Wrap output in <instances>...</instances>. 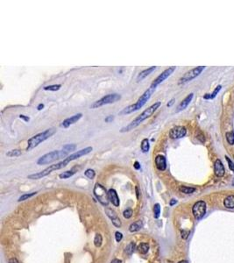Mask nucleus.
<instances>
[{"label":"nucleus","instance_id":"nucleus-33","mask_svg":"<svg viewBox=\"0 0 234 263\" xmlns=\"http://www.w3.org/2000/svg\"><path fill=\"white\" fill-rule=\"evenodd\" d=\"M134 248H135V244L134 243H131L128 245L126 248V252L128 254H132L134 251Z\"/></svg>","mask_w":234,"mask_h":263},{"label":"nucleus","instance_id":"nucleus-15","mask_svg":"<svg viewBox=\"0 0 234 263\" xmlns=\"http://www.w3.org/2000/svg\"><path fill=\"white\" fill-rule=\"evenodd\" d=\"M193 97H194V94H193V93H190V94H189V95H188V96H187V97H186V98L180 103V104H179V105H178V107H177L176 112H181V111H183L184 109H186L187 106L190 104V103L191 102V100H192Z\"/></svg>","mask_w":234,"mask_h":263},{"label":"nucleus","instance_id":"nucleus-37","mask_svg":"<svg viewBox=\"0 0 234 263\" xmlns=\"http://www.w3.org/2000/svg\"><path fill=\"white\" fill-rule=\"evenodd\" d=\"M225 158H226V161H227V162H228V166H229L230 169H231V170H232V171H233V172H234V164H233V162H232V161H231V160H230L229 157H225Z\"/></svg>","mask_w":234,"mask_h":263},{"label":"nucleus","instance_id":"nucleus-2","mask_svg":"<svg viewBox=\"0 0 234 263\" xmlns=\"http://www.w3.org/2000/svg\"><path fill=\"white\" fill-rule=\"evenodd\" d=\"M161 105V102H156L154 103V104H152L151 106H149L147 109H146L144 112H142L140 115H139L138 117L135 118L129 125L122 127V128L120 129V132H130L132 131V130H133V129L136 128L137 127H139L144 120H146V118L151 117L152 115L156 112V110L160 107Z\"/></svg>","mask_w":234,"mask_h":263},{"label":"nucleus","instance_id":"nucleus-26","mask_svg":"<svg viewBox=\"0 0 234 263\" xmlns=\"http://www.w3.org/2000/svg\"><path fill=\"white\" fill-rule=\"evenodd\" d=\"M21 154L22 153L19 149H13V150H11V151L8 152L6 154V155L8 157H18V156L21 155Z\"/></svg>","mask_w":234,"mask_h":263},{"label":"nucleus","instance_id":"nucleus-36","mask_svg":"<svg viewBox=\"0 0 234 263\" xmlns=\"http://www.w3.org/2000/svg\"><path fill=\"white\" fill-rule=\"evenodd\" d=\"M115 238H116V241L117 242H120L123 239V234L121 233H119V232H117L115 233Z\"/></svg>","mask_w":234,"mask_h":263},{"label":"nucleus","instance_id":"nucleus-32","mask_svg":"<svg viewBox=\"0 0 234 263\" xmlns=\"http://www.w3.org/2000/svg\"><path fill=\"white\" fill-rule=\"evenodd\" d=\"M36 193H37V192H32V193H29V194H24V195H22L20 198H19V201L21 202V201H25V200L28 199L30 197L34 196V195H36Z\"/></svg>","mask_w":234,"mask_h":263},{"label":"nucleus","instance_id":"nucleus-25","mask_svg":"<svg viewBox=\"0 0 234 263\" xmlns=\"http://www.w3.org/2000/svg\"><path fill=\"white\" fill-rule=\"evenodd\" d=\"M195 190V188H191V187H187V186H181L180 191L185 194H191Z\"/></svg>","mask_w":234,"mask_h":263},{"label":"nucleus","instance_id":"nucleus-47","mask_svg":"<svg viewBox=\"0 0 234 263\" xmlns=\"http://www.w3.org/2000/svg\"><path fill=\"white\" fill-rule=\"evenodd\" d=\"M204 99H210V94H206L204 97Z\"/></svg>","mask_w":234,"mask_h":263},{"label":"nucleus","instance_id":"nucleus-5","mask_svg":"<svg viewBox=\"0 0 234 263\" xmlns=\"http://www.w3.org/2000/svg\"><path fill=\"white\" fill-rule=\"evenodd\" d=\"M68 154L69 153L65 151L64 149L50 152V153H48V154L41 156L40 158H39V160L37 161V164L38 165H46V164L52 163V162H54L56 160L62 159V158H64V157H68Z\"/></svg>","mask_w":234,"mask_h":263},{"label":"nucleus","instance_id":"nucleus-24","mask_svg":"<svg viewBox=\"0 0 234 263\" xmlns=\"http://www.w3.org/2000/svg\"><path fill=\"white\" fill-rule=\"evenodd\" d=\"M62 87L61 84H53V85H48V86H45L43 88L44 90H50V91H56L59 90Z\"/></svg>","mask_w":234,"mask_h":263},{"label":"nucleus","instance_id":"nucleus-35","mask_svg":"<svg viewBox=\"0 0 234 263\" xmlns=\"http://www.w3.org/2000/svg\"><path fill=\"white\" fill-rule=\"evenodd\" d=\"M123 215H124V217H125L126 219H130V218L132 216V210L131 209L126 210H125V211H124Z\"/></svg>","mask_w":234,"mask_h":263},{"label":"nucleus","instance_id":"nucleus-16","mask_svg":"<svg viewBox=\"0 0 234 263\" xmlns=\"http://www.w3.org/2000/svg\"><path fill=\"white\" fill-rule=\"evenodd\" d=\"M108 196H109V200L112 203L114 206H119V197L117 196V191L113 189H111L108 191Z\"/></svg>","mask_w":234,"mask_h":263},{"label":"nucleus","instance_id":"nucleus-38","mask_svg":"<svg viewBox=\"0 0 234 263\" xmlns=\"http://www.w3.org/2000/svg\"><path fill=\"white\" fill-rule=\"evenodd\" d=\"M189 234H190V232H188V231H181V238L184 239H187Z\"/></svg>","mask_w":234,"mask_h":263},{"label":"nucleus","instance_id":"nucleus-21","mask_svg":"<svg viewBox=\"0 0 234 263\" xmlns=\"http://www.w3.org/2000/svg\"><path fill=\"white\" fill-rule=\"evenodd\" d=\"M140 148H141V151L143 152V153H147V152L149 151V149H150V144H149L148 139H144V140H142Z\"/></svg>","mask_w":234,"mask_h":263},{"label":"nucleus","instance_id":"nucleus-12","mask_svg":"<svg viewBox=\"0 0 234 263\" xmlns=\"http://www.w3.org/2000/svg\"><path fill=\"white\" fill-rule=\"evenodd\" d=\"M82 117H83V114H82V113H77V114L74 115L72 117L64 119L63 121L60 124V127H63V128H68V127H69L70 126H72L74 124H76L77 121H79Z\"/></svg>","mask_w":234,"mask_h":263},{"label":"nucleus","instance_id":"nucleus-31","mask_svg":"<svg viewBox=\"0 0 234 263\" xmlns=\"http://www.w3.org/2000/svg\"><path fill=\"white\" fill-rule=\"evenodd\" d=\"M84 175H86L88 178H89V179H93L95 177V175H96V173H95V171L93 170V169L89 168V169H87L84 172Z\"/></svg>","mask_w":234,"mask_h":263},{"label":"nucleus","instance_id":"nucleus-28","mask_svg":"<svg viewBox=\"0 0 234 263\" xmlns=\"http://www.w3.org/2000/svg\"><path fill=\"white\" fill-rule=\"evenodd\" d=\"M226 139L230 145H234V132H226Z\"/></svg>","mask_w":234,"mask_h":263},{"label":"nucleus","instance_id":"nucleus-10","mask_svg":"<svg viewBox=\"0 0 234 263\" xmlns=\"http://www.w3.org/2000/svg\"><path fill=\"white\" fill-rule=\"evenodd\" d=\"M193 215L196 219H202L204 216L205 212H206V204L204 201H199L196 202L194 206H193Z\"/></svg>","mask_w":234,"mask_h":263},{"label":"nucleus","instance_id":"nucleus-29","mask_svg":"<svg viewBox=\"0 0 234 263\" xmlns=\"http://www.w3.org/2000/svg\"><path fill=\"white\" fill-rule=\"evenodd\" d=\"M76 146L75 145V144H68V145H65V146H63V148L62 149H64L65 151L67 152H72V151H75L76 150Z\"/></svg>","mask_w":234,"mask_h":263},{"label":"nucleus","instance_id":"nucleus-7","mask_svg":"<svg viewBox=\"0 0 234 263\" xmlns=\"http://www.w3.org/2000/svg\"><path fill=\"white\" fill-rule=\"evenodd\" d=\"M94 194L103 205L107 206L109 204V196L103 186L101 185L100 183H97L94 187Z\"/></svg>","mask_w":234,"mask_h":263},{"label":"nucleus","instance_id":"nucleus-11","mask_svg":"<svg viewBox=\"0 0 234 263\" xmlns=\"http://www.w3.org/2000/svg\"><path fill=\"white\" fill-rule=\"evenodd\" d=\"M186 133H187V129L185 127L177 126L171 129L169 132V137L173 140H177V139H181L185 136Z\"/></svg>","mask_w":234,"mask_h":263},{"label":"nucleus","instance_id":"nucleus-20","mask_svg":"<svg viewBox=\"0 0 234 263\" xmlns=\"http://www.w3.org/2000/svg\"><path fill=\"white\" fill-rule=\"evenodd\" d=\"M142 226H143V224H142L141 221H138V222H135V223H133L130 225L129 231L131 233H134V232H137V231L141 229Z\"/></svg>","mask_w":234,"mask_h":263},{"label":"nucleus","instance_id":"nucleus-27","mask_svg":"<svg viewBox=\"0 0 234 263\" xmlns=\"http://www.w3.org/2000/svg\"><path fill=\"white\" fill-rule=\"evenodd\" d=\"M102 242H103L102 236H101V234L98 233L97 235H96L95 239H94V244H95V246H96L97 247H101Z\"/></svg>","mask_w":234,"mask_h":263},{"label":"nucleus","instance_id":"nucleus-45","mask_svg":"<svg viewBox=\"0 0 234 263\" xmlns=\"http://www.w3.org/2000/svg\"><path fill=\"white\" fill-rule=\"evenodd\" d=\"M43 108H44V104H39V105L37 106V110H38V111H41Z\"/></svg>","mask_w":234,"mask_h":263},{"label":"nucleus","instance_id":"nucleus-18","mask_svg":"<svg viewBox=\"0 0 234 263\" xmlns=\"http://www.w3.org/2000/svg\"><path fill=\"white\" fill-rule=\"evenodd\" d=\"M156 68H157V67H155V66H152V67H150V68L142 70L141 72L139 74V75H138V76H137V82H140V81H142L143 79H145L146 76H148L150 74L153 73V72L155 70Z\"/></svg>","mask_w":234,"mask_h":263},{"label":"nucleus","instance_id":"nucleus-8","mask_svg":"<svg viewBox=\"0 0 234 263\" xmlns=\"http://www.w3.org/2000/svg\"><path fill=\"white\" fill-rule=\"evenodd\" d=\"M205 69L204 66H200V67H196V68L191 69L190 71H188L187 73L184 74V76H182V77L180 78L179 80V84H184L190 82L191 80L195 79Z\"/></svg>","mask_w":234,"mask_h":263},{"label":"nucleus","instance_id":"nucleus-39","mask_svg":"<svg viewBox=\"0 0 234 263\" xmlns=\"http://www.w3.org/2000/svg\"><path fill=\"white\" fill-rule=\"evenodd\" d=\"M113 119H114V116H113V115H110V116H108L107 118H105L104 121L106 122V123H110V122H112Z\"/></svg>","mask_w":234,"mask_h":263},{"label":"nucleus","instance_id":"nucleus-40","mask_svg":"<svg viewBox=\"0 0 234 263\" xmlns=\"http://www.w3.org/2000/svg\"><path fill=\"white\" fill-rule=\"evenodd\" d=\"M20 118L23 119V120H24V121H25V122H28L30 120L29 117H27V116H25V115H23V114H20Z\"/></svg>","mask_w":234,"mask_h":263},{"label":"nucleus","instance_id":"nucleus-3","mask_svg":"<svg viewBox=\"0 0 234 263\" xmlns=\"http://www.w3.org/2000/svg\"><path fill=\"white\" fill-rule=\"evenodd\" d=\"M154 90H155L154 89H152V88L149 87V89H147L146 91L142 94L141 97L138 99V101L135 104H131V105L127 106L125 109H123L122 111L119 112V115H127V114L137 112L140 109H141L146 104V103L149 100V98H151L152 94L154 92Z\"/></svg>","mask_w":234,"mask_h":263},{"label":"nucleus","instance_id":"nucleus-43","mask_svg":"<svg viewBox=\"0 0 234 263\" xmlns=\"http://www.w3.org/2000/svg\"><path fill=\"white\" fill-rule=\"evenodd\" d=\"M9 263H19V261H18V260L15 258H11L9 260Z\"/></svg>","mask_w":234,"mask_h":263},{"label":"nucleus","instance_id":"nucleus-30","mask_svg":"<svg viewBox=\"0 0 234 263\" xmlns=\"http://www.w3.org/2000/svg\"><path fill=\"white\" fill-rule=\"evenodd\" d=\"M154 218L158 219L160 217V213H161V206L159 204H156L154 207Z\"/></svg>","mask_w":234,"mask_h":263},{"label":"nucleus","instance_id":"nucleus-48","mask_svg":"<svg viewBox=\"0 0 234 263\" xmlns=\"http://www.w3.org/2000/svg\"><path fill=\"white\" fill-rule=\"evenodd\" d=\"M136 192H137V197L139 198V191H138V188L136 187Z\"/></svg>","mask_w":234,"mask_h":263},{"label":"nucleus","instance_id":"nucleus-14","mask_svg":"<svg viewBox=\"0 0 234 263\" xmlns=\"http://www.w3.org/2000/svg\"><path fill=\"white\" fill-rule=\"evenodd\" d=\"M154 162H155V166L156 168L161 171H164L167 168V161H166V158L165 156L161 155H157L155 157V160H154Z\"/></svg>","mask_w":234,"mask_h":263},{"label":"nucleus","instance_id":"nucleus-17","mask_svg":"<svg viewBox=\"0 0 234 263\" xmlns=\"http://www.w3.org/2000/svg\"><path fill=\"white\" fill-rule=\"evenodd\" d=\"M214 171H215V175L218 177H221L224 175V168L222 161L220 160H217L215 161L214 164Z\"/></svg>","mask_w":234,"mask_h":263},{"label":"nucleus","instance_id":"nucleus-13","mask_svg":"<svg viewBox=\"0 0 234 263\" xmlns=\"http://www.w3.org/2000/svg\"><path fill=\"white\" fill-rule=\"evenodd\" d=\"M105 212H106L108 217L112 219V223H113V224H114L115 226H117V227H120V226H121L122 223H121L119 218L117 217V214H116V212H115L113 210L107 208V209L105 210Z\"/></svg>","mask_w":234,"mask_h":263},{"label":"nucleus","instance_id":"nucleus-1","mask_svg":"<svg viewBox=\"0 0 234 263\" xmlns=\"http://www.w3.org/2000/svg\"><path fill=\"white\" fill-rule=\"evenodd\" d=\"M92 150L93 148L91 146H88V147H85V148L81 149V150H79V151L75 152L73 154H71L70 155H68L67 158H65L62 161H60V162L56 163V164L50 165L48 168H45L44 170L38 172V173H36V174H33V175H28V179H32V180L41 179L42 177L47 176V175H49V174H50L51 172H53V171L63 168L64 167H66V166L68 165L70 161H74V160H76V159H78V158H80V157H82V156L83 155H88V154H89Z\"/></svg>","mask_w":234,"mask_h":263},{"label":"nucleus","instance_id":"nucleus-49","mask_svg":"<svg viewBox=\"0 0 234 263\" xmlns=\"http://www.w3.org/2000/svg\"><path fill=\"white\" fill-rule=\"evenodd\" d=\"M178 263H189V262H188L187 261H180V262H178Z\"/></svg>","mask_w":234,"mask_h":263},{"label":"nucleus","instance_id":"nucleus-4","mask_svg":"<svg viewBox=\"0 0 234 263\" xmlns=\"http://www.w3.org/2000/svg\"><path fill=\"white\" fill-rule=\"evenodd\" d=\"M54 132H55L54 128H49V129H47L44 132H39L38 134L34 135L32 138H30L29 140L27 141L26 151H31L32 149L35 148L36 146H39L40 143L44 142L48 138H50Z\"/></svg>","mask_w":234,"mask_h":263},{"label":"nucleus","instance_id":"nucleus-34","mask_svg":"<svg viewBox=\"0 0 234 263\" xmlns=\"http://www.w3.org/2000/svg\"><path fill=\"white\" fill-rule=\"evenodd\" d=\"M221 88H222V86H221V85H218V87L215 89L213 93H212V94H210V99H213V98H215V97L217 96V94L219 92V90H221Z\"/></svg>","mask_w":234,"mask_h":263},{"label":"nucleus","instance_id":"nucleus-46","mask_svg":"<svg viewBox=\"0 0 234 263\" xmlns=\"http://www.w3.org/2000/svg\"><path fill=\"white\" fill-rule=\"evenodd\" d=\"M177 203V201H176V199H172L170 201V205H174L175 204H176Z\"/></svg>","mask_w":234,"mask_h":263},{"label":"nucleus","instance_id":"nucleus-6","mask_svg":"<svg viewBox=\"0 0 234 263\" xmlns=\"http://www.w3.org/2000/svg\"><path fill=\"white\" fill-rule=\"evenodd\" d=\"M120 99H121V96L119 94H117V93L109 94V95L104 96L103 98H100L98 101L93 103L90 108L91 109H97V108L106 105V104H113V103L117 102Z\"/></svg>","mask_w":234,"mask_h":263},{"label":"nucleus","instance_id":"nucleus-44","mask_svg":"<svg viewBox=\"0 0 234 263\" xmlns=\"http://www.w3.org/2000/svg\"><path fill=\"white\" fill-rule=\"evenodd\" d=\"M111 263H122V261L118 260V259H114V260H112Z\"/></svg>","mask_w":234,"mask_h":263},{"label":"nucleus","instance_id":"nucleus-23","mask_svg":"<svg viewBox=\"0 0 234 263\" xmlns=\"http://www.w3.org/2000/svg\"><path fill=\"white\" fill-rule=\"evenodd\" d=\"M76 172H75V170L74 169H71V170H68V171H65V172H63V173H62V174H60V178L61 179H67V178H69V177H71L72 175L75 174Z\"/></svg>","mask_w":234,"mask_h":263},{"label":"nucleus","instance_id":"nucleus-9","mask_svg":"<svg viewBox=\"0 0 234 263\" xmlns=\"http://www.w3.org/2000/svg\"><path fill=\"white\" fill-rule=\"evenodd\" d=\"M176 67H170V68H167V69H165L162 73L161 74V75H159L157 77L154 79V81L153 82V83H151V85H150V88H152V89H154L155 90L156 88H157V86L159 85V84H161L162 82H164L165 80H166L167 78H168L169 76H170L172 74L174 73V71L176 70Z\"/></svg>","mask_w":234,"mask_h":263},{"label":"nucleus","instance_id":"nucleus-42","mask_svg":"<svg viewBox=\"0 0 234 263\" xmlns=\"http://www.w3.org/2000/svg\"><path fill=\"white\" fill-rule=\"evenodd\" d=\"M174 103H175V99L173 98V99H171L170 101H169V103L167 104V107H170V106H172V105L174 104Z\"/></svg>","mask_w":234,"mask_h":263},{"label":"nucleus","instance_id":"nucleus-41","mask_svg":"<svg viewBox=\"0 0 234 263\" xmlns=\"http://www.w3.org/2000/svg\"><path fill=\"white\" fill-rule=\"evenodd\" d=\"M133 166H134V168H135V169H140V164L139 163V161H135Z\"/></svg>","mask_w":234,"mask_h":263},{"label":"nucleus","instance_id":"nucleus-22","mask_svg":"<svg viewBox=\"0 0 234 263\" xmlns=\"http://www.w3.org/2000/svg\"><path fill=\"white\" fill-rule=\"evenodd\" d=\"M137 249H138V251L140 253L145 254V253H146L149 251V245L146 243H140L138 246Z\"/></svg>","mask_w":234,"mask_h":263},{"label":"nucleus","instance_id":"nucleus-19","mask_svg":"<svg viewBox=\"0 0 234 263\" xmlns=\"http://www.w3.org/2000/svg\"><path fill=\"white\" fill-rule=\"evenodd\" d=\"M224 205L226 208L233 209L234 208V195L227 196L224 201Z\"/></svg>","mask_w":234,"mask_h":263}]
</instances>
